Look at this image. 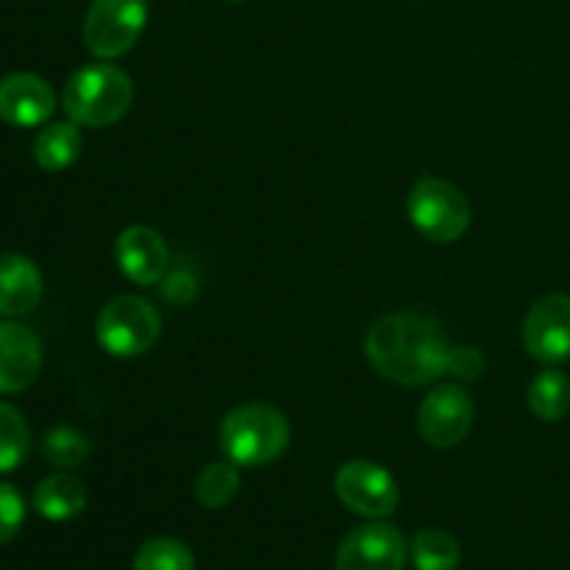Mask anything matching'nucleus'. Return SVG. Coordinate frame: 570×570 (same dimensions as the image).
Returning a JSON list of instances; mask_svg holds the SVG:
<instances>
[{"label":"nucleus","mask_w":570,"mask_h":570,"mask_svg":"<svg viewBox=\"0 0 570 570\" xmlns=\"http://www.w3.org/2000/svg\"><path fill=\"white\" fill-rule=\"evenodd\" d=\"M451 343L443 326L421 312L379 317L365 337V354L384 379L404 387H426L449 373Z\"/></svg>","instance_id":"f257e3e1"},{"label":"nucleus","mask_w":570,"mask_h":570,"mask_svg":"<svg viewBox=\"0 0 570 570\" xmlns=\"http://www.w3.org/2000/svg\"><path fill=\"white\" fill-rule=\"evenodd\" d=\"M134 104V83L126 70L98 61L70 76L61 92L67 120L83 128H106L120 122Z\"/></svg>","instance_id":"f03ea898"},{"label":"nucleus","mask_w":570,"mask_h":570,"mask_svg":"<svg viewBox=\"0 0 570 570\" xmlns=\"http://www.w3.org/2000/svg\"><path fill=\"white\" fill-rule=\"evenodd\" d=\"M220 449L234 465L262 468L289 449V421L271 404H243L220 423Z\"/></svg>","instance_id":"7ed1b4c3"},{"label":"nucleus","mask_w":570,"mask_h":570,"mask_svg":"<svg viewBox=\"0 0 570 570\" xmlns=\"http://www.w3.org/2000/svg\"><path fill=\"white\" fill-rule=\"evenodd\" d=\"M161 334V315L139 295H117L100 309L95 323L98 345L111 356L134 360L154 348Z\"/></svg>","instance_id":"20e7f679"},{"label":"nucleus","mask_w":570,"mask_h":570,"mask_svg":"<svg viewBox=\"0 0 570 570\" xmlns=\"http://www.w3.org/2000/svg\"><path fill=\"white\" fill-rule=\"evenodd\" d=\"M406 215L415 232L432 243H456L471 228V204L443 178H421L410 189Z\"/></svg>","instance_id":"39448f33"},{"label":"nucleus","mask_w":570,"mask_h":570,"mask_svg":"<svg viewBox=\"0 0 570 570\" xmlns=\"http://www.w3.org/2000/svg\"><path fill=\"white\" fill-rule=\"evenodd\" d=\"M148 26V0H92L83 17V45L100 61L126 56Z\"/></svg>","instance_id":"423d86ee"},{"label":"nucleus","mask_w":570,"mask_h":570,"mask_svg":"<svg viewBox=\"0 0 570 570\" xmlns=\"http://www.w3.org/2000/svg\"><path fill=\"white\" fill-rule=\"evenodd\" d=\"M334 490L337 499L348 507L351 512L371 521H382L399 510V484L387 468L376 465L371 460H351L334 476Z\"/></svg>","instance_id":"0eeeda50"},{"label":"nucleus","mask_w":570,"mask_h":570,"mask_svg":"<svg viewBox=\"0 0 570 570\" xmlns=\"http://www.w3.org/2000/svg\"><path fill=\"white\" fill-rule=\"evenodd\" d=\"M473 401L460 384H440L417 410V432L432 449H454L471 434L473 426Z\"/></svg>","instance_id":"6e6552de"},{"label":"nucleus","mask_w":570,"mask_h":570,"mask_svg":"<svg viewBox=\"0 0 570 570\" xmlns=\"http://www.w3.org/2000/svg\"><path fill=\"white\" fill-rule=\"evenodd\" d=\"M406 540L390 523H365L351 529L337 549L334 570H404Z\"/></svg>","instance_id":"1a4fd4ad"},{"label":"nucleus","mask_w":570,"mask_h":570,"mask_svg":"<svg viewBox=\"0 0 570 570\" xmlns=\"http://www.w3.org/2000/svg\"><path fill=\"white\" fill-rule=\"evenodd\" d=\"M523 345L543 365L570 360V295H546L527 312Z\"/></svg>","instance_id":"9d476101"},{"label":"nucleus","mask_w":570,"mask_h":570,"mask_svg":"<svg viewBox=\"0 0 570 570\" xmlns=\"http://www.w3.org/2000/svg\"><path fill=\"white\" fill-rule=\"evenodd\" d=\"M56 92L37 72H9L0 78V120L14 128H33L50 120Z\"/></svg>","instance_id":"9b49d317"},{"label":"nucleus","mask_w":570,"mask_h":570,"mask_svg":"<svg viewBox=\"0 0 570 570\" xmlns=\"http://www.w3.org/2000/svg\"><path fill=\"white\" fill-rule=\"evenodd\" d=\"M115 262L122 276L131 278L134 284L154 287L167 276L170 250H167L165 237L150 226H128L115 239Z\"/></svg>","instance_id":"f8f14e48"},{"label":"nucleus","mask_w":570,"mask_h":570,"mask_svg":"<svg viewBox=\"0 0 570 570\" xmlns=\"http://www.w3.org/2000/svg\"><path fill=\"white\" fill-rule=\"evenodd\" d=\"M42 373V340L22 323H0V395L22 393Z\"/></svg>","instance_id":"ddd939ff"},{"label":"nucleus","mask_w":570,"mask_h":570,"mask_svg":"<svg viewBox=\"0 0 570 570\" xmlns=\"http://www.w3.org/2000/svg\"><path fill=\"white\" fill-rule=\"evenodd\" d=\"M42 273L28 256H0V315L20 317L37 309L42 301Z\"/></svg>","instance_id":"4468645a"},{"label":"nucleus","mask_w":570,"mask_h":570,"mask_svg":"<svg viewBox=\"0 0 570 570\" xmlns=\"http://www.w3.org/2000/svg\"><path fill=\"white\" fill-rule=\"evenodd\" d=\"M87 507V484L72 473H50L33 490V510L45 518V521H72L81 515Z\"/></svg>","instance_id":"2eb2a0df"},{"label":"nucleus","mask_w":570,"mask_h":570,"mask_svg":"<svg viewBox=\"0 0 570 570\" xmlns=\"http://www.w3.org/2000/svg\"><path fill=\"white\" fill-rule=\"evenodd\" d=\"M81 154V126L72 120L50 122L33 139V161L45 173L67 170Z\"/></svg>","instance_id":"dca6fc26"},{"label":"nucleus","mask_w":570,"mask_h":570,"mask_svg":"<svg viewBox=\"0 0 570 570\" xmlns=\"http://www.w3.org/2000/svg\"><path fill=\"white\" fill-rule=\"evenodd\" d=\"M527 404L540 421H562L570 412V379L560 371L538 373L529 384Z\"/></svg>","instance_id":"f3484780"},{"label":"nucleus","mask_w":570,"mask_h":570,"mask_svg":"<svg viewBox=\"0 0 570 570\" xmlns=\"http://www.w3.org/2000/svg\"><path fill=\"white\" fill-rule=\"evenodd\" d=\"M410 554L417 570H456L462 562L460 543L443 529H421L412 538Z\"/></svg>","instance_id":"a211bd4d"},{"label":"nucleus","mask_w":570,"mask_h":570,"mask_svg":"<svg viewBox=\"0 0 570 570\" xmlns=\"http://www.w3.org/2000/svg\"><path fill=\"white\" fill-rule=\"evenodd\" d=\"M31 454V429L17 406L0 401V473H11Z\"/></svg>","instance_id":"6ab92c4d"},{"label":"nucleus","mask_w":570,"mask_h":570,"mask_svg":"<svg viewBox=\"0 0 570 570\" xmlns=\"http://www.w3.org/2000/svg\"><path fill=\"white\" fill-rule=\"evenodd\" d=\"M239 465L228 462H209L195 479V499L206 510H223L239 493Z\"/></svg>","instance_id":"aec40b11"},{"label":"nucleus","mask_w":570,"mask_h":570,"mask_svg":"<svg viewBox=\"0 0 570 570\" xmlns=\"http://www.w3.org/2000/svg\"><path fill=\"white\" fill-rule=\"evenodd\" d=\"M42 456L48 465L70 471L87 462L89 456V440L87 434L78 432L72 426H56L45 434L42 440Z\"/></svg>","instance_id":"412c9836"},{"label":"nucleus","mask_w":570,"mask_h":570,"mask_svg":"<svg viewBox=\"0 0 570 570\" xmlns=\"http://www.w3.org/2000/svg\"><path fill=\"white\" fill-rule=\"evenodd\" d=\"M134 570H195V554L181 540L154 538L137 551Z\"/></svg>","instance_id":"4be33fe9"},{"label":"nucleus","mask_w":570,"mask_h":570,"mask_svg":"<svg viewBox=\"0 0 570 570\" xmlns=\"http://www.w3.org/2000/svg\"><path fill=\"white\" fill-rule=\"evenodd\" d=\"M22 521H26V501H22L20 490L0 482V546L14 540V534L22 529Z\"/></svg>","instance_id":"5701e85b"},{"label":"nucleus","mask_w":570,"mask_h":570,"mask_svg":"<svg viewBox=\"0 0 570 570\" xmlns=\"http://www.w3.org/2000/svg\"><path fill=\"white\" fill-rule=\"evenodd\" d=\"M488 371V360L476 345H451L449 351V373L462 382H476Z\"/></svg>","instance_id":"b1692460"},{"label":"nucleus","mask_w":570,"mask_h":570,"mask_svg":"<svg viewBox=\"0 0 570 570\" xmlns=\"http://www.w3.org/2000/svg\"><path fill=\"white\" fill-rule=\"evenodd\" d=\"M161 295H165L167 301H173V304L187 306L189 301L198 295V282H195L187 271H173L167 273L165 284H161Z\"/></svg>","instance_id":"393cba45"},{"label":"nucleus","mask_w":570,"mask_h":570,"mask_svg":"<svg viewBox=\"0 0 570 570\" xmlns=\"http://www.w3.org/2000/svg\"><path fill=\"white\" fill-rule=\"evenodd\" d=\"M232 3H234V0H232Z\"/></svg>","instance_id":"a878e982"}]
</instances>
